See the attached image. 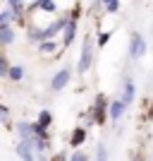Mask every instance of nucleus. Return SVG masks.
<instances>
[{
    "label": "nucleus",
    "instance_id": "nucleus-1",
    "mask_svg": "<svg viewBox=\"0 0 153 161\" xmlns=\"http://www.w3.org/2000/svg\"><path fill=\"white\" fill-rule=\"evenodd\" d=\"M91 63H93V41H91V36H86L84 39V48H81V55H79V63H77V72L86 75Z\"/></svg>",
    "mask_w": 153,
    "mask_h": 161
},
{
    "label": "nucleus",
    "instance_id": "nucleus-2",
    "mask_svg": "<svg viewBox=\"0 0 153 161\" xmlns=\"http://www.w3.org/2000/svg\"><path fill=\"white\" fill-rule=\"evenodd\" d=\"M144 55H146V41H144V36H141L139 31H134L132 36H129V58H132V60H139Z\"/></svg>",
    "mask_w": 153,
    "mask_h": 161
},
{
    "label": "nucleus",
    "instance_id": "nucleus-3",
    "mask_svg": "<svg viewBox=\"0 0 153 161\" xmlns=\"http://www.w3.org/2000/svg\"><path fill=\"white\" fill-rule=\"evenodd\" d=\"M91 113H93V120L98 123V125L105 120V115H110V103L105 101L103 94L96 96V101H93V106H91Z\"/></svg>",
    "mask_w": 153,
    "mask_h": 161
},
{
    "label": "nucleus",
    "instance_id": "nucleus-4",
    "mask_svg": "<svg viewBox=\"0 0 153 161\" xmlns=\"http://www.w3.org/2000/svg\"><path fill=\"white\" fill-rule=\"evenodd\" d=\"M69 80H72V70H69V67H60V70L53 75V80H50V89H53V92H62V89L69 84Z\"/></svg>",
    "mask_w": 153,
    "mask_h": 161
},
{
    "label": "nucleus",
    "instance_id": "nucleus-5",
    "mask_svg": "<svg viewBox=\"0 0 153 161\" xmlns=\"http://www.w3.org/2000/svg\"><path fill=\"white\" fill-rule=\"evenodd\" d=\"M17 156H19L22 161H38L36 147H33V142H29V140H19L17 142Z\"/></svg>",
    "mask_w": 153,
    "mask_h": 161
},
{
    "label": "nucleus",
    "instance_id": "nucleus-6",
    "mask_svg": "<svg viewBox=\"0 0 153 161\" xmlns=\"http://www.w3.org/2000/svg\"><path fill=\"white\" fill-rule=\"evenodd\" d=\"M17 135H19V140L36 142V125L29 123V120H19L17 123Z\"/></svg>",
    "mask_w": 153,
    "mask_h": 161
},
{
    "label": "nucleus",
    "instance_id": "nucleus-7",
    "mask_svg": "<svg viewBox=\"0 0 153 161\" xmlns=\"http://www.w3.org/2000/svg\"><path fill=\"white\" fill-rule=\"evenodd\" d=\"M134 99H136V84H134L132 77H127L125 84H122V101H125L127 106H132Z\"/></svg>",
    "mask_w": 153,
    "mask_h": 161
},
{
    "label": "nucleus",
    "instance_id": "nucleus-8",
    "mask_svg": "<svg viewBox=\"0 0 153 161\" xmlns=\"http://www.w3.org/2000/svg\"><path fill=\"white\" fill-rule=\"evenodd\" d=\"M127 108H129V106H127V103H125L122 99L110 101V118H113V120L117 123V120L122 118V115H125V111H127Z\"/></svg>",
    "mask_w": 153,
    "mask_h": 161
},
{
    "label": "nucleus",
    "instance_id": "nucleus-9",
    "mask_svg": "<svg viewBox=\"0 0 153 161\" xmlns=\"http://www.w3.org/2000/svg\"><path fill=\"white\" fill-rule=\"evenodd\" d=\"M84 142H86V130H84V128L79 125V128H74V130H72V137H69V144H72L74 149H79L81 144H84Z\"/></svg>",
    "mask_w": 153,
    "mask_h": 161
},
{
    "label": "nucleus",
    "instance_id": "nucleus-10",
    "mask_svg": "<svg viewBox=\"0 0 153 161\" xmlns=\"http://www.w3.org/2000/svg\"><path fill=\"white\" fill-rule=\"evenodd\" d=\"M12 41H14L12 27H10V24H0V43H3V46H10Z\"/></svg>",
    "mask_w": 153,
    "mask_h": 161
},
{
    "label": "nucleus",
    "instance_id": "nucleus-11",
    "mask_svg": "<svg viewBox=\"0 0 153 161\" xmlns=\"http://www.w3.org/2000/svg\"><path fill=\"white\" fill-rule=\"evenodd\" d=\"M74 31H77V22H74V19H69V24L65 27V41H62V43H65V48H67V46H69V43L74 41Z\"/></svg>",
    "mask_w": 153,
    "mask_h": 161
},
{
    "label": "nucleus",
    "instance_id": "nucleus-12",
    "mask_svg": "<svg viewBox=\"0 0 153 161\" xmlns=\"http://www.w3.org/2000/svg\"><path fill=\"white\" fill-rule=\"evenodd\" d=\"M7 80H12V82H22V80H24V65H12V67H10V75H7Z\"/></svg>",
    "mask_w": 153,
    "mask_h": 161
},
{
    "label": "nucleus",
    "instance_id": "nucleus-13",
    "mask_svg": "<svg viewBox=\"0 0 153 161\" xmlns=\"http://www.w3.org/2000/svg\"><path fill=\"white\" fill-rule=\"evenodd\" d=\"M7 3H10V10H12L14 19H19L22 12H24V0H7Z\"/></svg>",
    "mask_w": 153,
    "mask_h": 161
},
{
    "label": "nucleus",
    "instance_id": "nucleus-14",
    "mask_svg": "<svg viewBox=\"0 0 153 161\" xmlns=\"http://www.w3.org/2000/svg\"><path fill=\"white\" fill-rule=\"evenodd\" d=\"M96 161H108V147L103 144V142L96 144Z\"/></svg>",
    "mask_w": 153,
    "mask_h": 161
},
{
    "label": "nucleus",
    "instance_id": "nucleus-15",
    "mask_svg": "<svg viewBox=\"0 0 153 161\" xmlns=\"http://www.w3.org/2000/svg\"><path fill=\"white\" fill-rule=\"evenodd\" d=\"M103 7H105V12L115 14L117 10H120V0H103Z\"/></svg>",
    "mask_w": 153,
    "mask_h": 161
},
{
    "label": "nucleus",
    "instance_id": "nucleus-16",
    "mask_svg": "<svg viewBox=\"0 0 153 161\" xmlns=\"http://www.w3.org/2000/svg\"><path fill=\"white\" fill-rule=\"evenodd\" d=\"M38 51H41V53H53V51H55V41H41V43H38Z\"/></svg>",
    "mask_w": 153,
    "mask_h": 161
},
{
    "label": "nucleus",
    "instance_id": "nucleus-17",
    "mask_svg": "<svg viewBox=\"0 0 153 161\" xmlns=\"http://www.w3.org/2000/svg\"><path fill=\"white\" fill-rule=\"evenodd\" d=\"M38 7H41V10H46V12H55V10H58L53 0H41V3H38Z\"/></svg>",
    "mask_w": 153,
    "mask_h": 161
},
{
    "label": "nucleus",
    "instance_id": "nucleus-18",
    "mask_svg": "<svg viewBox=\"0 0 153 161\" xmlns=\"http://www.w3.org/2000/svg\"><path fill=\"white\" fill-rule=\"evenodd\" d=\"M69 161H89V156L81 152V149H74V154L69 156Z\"/></svg>",
    "mask_w": 153,
    "mask_h": 161
},
{
    "label": "nucleus",
    "instance_id": "nucleus-19",
    "mask_svg": "<svg viewBox=\"0 0 153 161\" xmlns=\"http://www.w3.org/2000/svg\"><path fill=\"white\" fill-rule=\"evenodd\" d=\"M10 67H12V65L3 58V60H0V77H7V75H10Z\"/></svg>",
    "mask_w": 153,
    "mask_h": 161
},
{
    "label": "nucleus",
    "instance_id": "nucleus-20",
    "mask_svg": "<svg viewBox=\"0 0 153 161\" xmlns=\"http://www.w3.org/2000/svg\"><path fill=\"white\" fill-rule=\"evenodd\" d=\"M108 41H110V34H108V31H103V34H98V46H100V48L105 46Z\"/></svg>",
    "mask_w": 153,
    "mask_h": 161
},
{
    "label": "nucleus",
    "instance_id": "nucleus-21",
    "mask_svg": "<svg viewBox=\"0 0 153 161\" xmlns=\"http://www.w3.org/2000/svg\"><path fill=\"white\" fill-rule=\"evenodd\" d=\"M0 115H3V123L10 125V111H7V106H0Z\"/></svg>",
    "mask_w": 153,
    "mask_h": 161
},
{
    "label": "nucleus",
    "instance_id": "nucleus-22",
    "mask_svg": "<svg viewBox=\"0 0 153 161\" xmlns=\"http://www.w3.org/2000/svg\"><path fill=\"white\" fill-rule=\"evenodd\" d=\"M38 161H50V159L46 156V152H41V154H38Z\"/></svg>",
    "mask_w": 153,
    "mask_h": 161
}]
</instances>
